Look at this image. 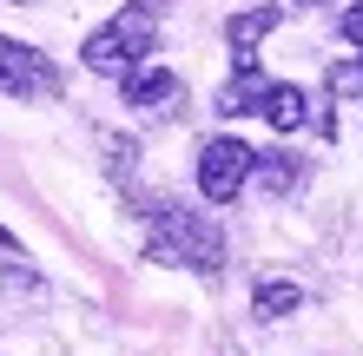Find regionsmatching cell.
I'll list each match as a JSON object with an SVG mask.
<instances>
[{
	"label": "cell",
	"instance_id": "1",
	"mask_svg": "<svg viewBox=\"0 0 363 356\" xmlns=\"http://www.w3.org/2000/svg\"><path fill=\"white\" fill-rule=\"evenodd\" d=\"M159 218V238H152V258L159 264H191L199 277H218L225 270V238L205 212H185V205H152Z\"/></svg>",
	"mask_w": 363,
	"mask_h": 356
},
{
	"label": "cell",
	"instance_id": "2",
	"mask_svg": "<svg viewBox=\"0 0 363 356\" xmlns=\"http://www.w3.org/2000/svg\"><path fill=\"white\" fill-rule=\"evenodd\" d=\"M251 159H258V152H251L245 139H211L205 152H199V192L211 205H231L251 185Z\"/></svg>",
	"mask_w": 363,
	"mask_h": 356
},
{
	"label": "cell",
	"instance_id": "3",
	"mask_svg": "<svg viewBox=\"0 0 363 356\" xmlns=\"http://www.w3.org/2000/svg\"><path fill=\"white\" fill-rule=\"evenodd\" d=\"M0 93L7 99H53L60 73L47 67V53L20 47V40H0Z\"/></svg>",
	"mask_w": 363,
	"mask_h": 356
},
{
	"label": "cell",
	"instance_id": "4",
	"mask_svg": "<svg viewBox=\"0 0 363 356\" xmlns=\"http://www.w3.org/2000/svg\"><path fill=\"white\" fill-rule=\"evenodd\" d=\"M79 59H86V73H106V79H125L145 59V47H133V40H125L119 27H99L86 47H79Z\"/></svg>",
	"mask_w": 363,
	"mask_h": 356
},
{
	"label": "cell",
	"instance_id": "5",
	"mask_svg": "<svg viewBox=\"0 0 363 356\" xmlns=\"http://www.w3.org/2000/svg\"><path fill=\"white\" fill-rule=\"evenodd\" d=\"M172 99H179V73H165V67H133V73H125V106L165 113Z\"/></svg>",
	"mask_w": 363,
	"mask_h": 356
},
{
	"label": "cell",
	"instance_id": "6",
	"mask_svg": "<svg viewBox=\"0 0 363 356\" xmlns=\"http://www.w3.org/2000/svg\"><path fill=\"white\" fill-rule=\"evenodd\" d=\"M284 20V7H245V13H231V27H225V40H231V53H238V67L245 59H258V47H264V33Z\"/></svg>",
	"mask_w": 363,
	"mask_h": 356
},
{
	"label": "cell",
	"instance_id": "7",
	"mask_svg": "<svg viewBox=\"0 0 363 356\" xmlns=\"http://www.w3.org/2000/svg\"><path fill=\"white\" fill-rule=\"evenodd\" d=\"M264 93H271V79L258 73V59H245L238 67V79L218 93V113L225 119H245V113H264Z\"/></svg>",
	"mask_w": 363,
	"mask_h": 356
},
{
	"label": "cell",
	"instance_id": "8",
	"mask_svg": "<svg viewBox=\"0 0 363 356\" xmlns=\"http://www.w3.org/2000/svg\"><path fill=\"white\" fill-rule=\"evenodd\" d=\"M264 119L277 125V132H297V125L311 119V99L297 93V86H271V93H264Z\"/></svg>",
	"mask_w": 363,
	"mask_h": 356
},
{
	"label": "cell",
	"instance_id": "9",
	"mask_svg": "<svg viewBox=\"0 0 363 356\" xmlns=\"http://www.w3.org/2000/svg\"><path fill=\"white\" fill-rule=\"evenodd\" d=\"M251 178H258L264 192H291V185H297V159L291 152H258V159H251Z\"/></svg>",
	"mask_w": 363,
	"mask_h": 356
},
{
	"label": "cell",
	"instance_id": "10",
	"mask_svg": "<svg viewBox=\"0 0 363 356\" xmlns=\"http://www.w3.org/2000/svg\"><path fill=\"white\" fill-rule=\"evenodd\" d=\"M297 304H304V290H297V284H258V304H251V310H258L264 323H277V317H291Z\"/></svg>",
	"mask_w": 363,
	"mask_h": 356
},
{
	"label": "cell",
	"instance_id": "11",
	"mask_svg": "<svg viewBox=\"0 0 363 356\" xmlns=\"http://www.w3.org/2000/svg\"><path fill=\"white\" fill-rule=\"evenodd\" d=\"M106 159H113V172H125V165L139 159V145L133 139H106Z\"/></svg>",
	"mask_w": 363,
	"mask_h": 356
},
{
	"label": "cell",
	"instance_id": "12",
	"mask_svg": "<svg viewBox=\"0 0 363 356\" xmlns=\"http://www.w3.org/2000/svg\"><path fill=\"white\" fill-rule=\"evenodd\" d=\"M344 33H350L357 47H363V7H350V13H344Z\"/></svg>",
	"mask_w": 363,
	"mask_h": 356
},
{
	"label": "cell",
	"instance_id": "13",
	"mask_svg": "<svg viewBox=\"0 0 363 356\" xmlns=\"http://www.w3.org/2000/svg\"><path fill=\"white\" fill-rule=\"evenodd\" d=\"M20 7H27V0H20Z\"/></svg>",
	"mask_w": 363,
	"mask_h": 356
}]
</instances>
